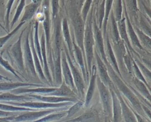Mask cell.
Returning a JSON list of instances; mask_svg holds the SVG:
<instances>
[{"instance_id":"obj_1","label":"cell","mask_w":151,"mask_h":122,"mask_svg":"<svg viewBox=\"0 0 151 122\" xmlns=\"http://www.w3.org/2000/svg\"><path fill=\"white\" fill-rule=\"evenodd\" d=\"M92 11L88 18L87 24L86 25V28H84V35L83 41L84 51H86V55L87 63V74L88 71L91 72V62L93 58V46L94 45V39L93 37L92 23Z\"/></svg>"},{"instance_id":"obj_2","label":"cell","mask_w":151,"mask_h":122,"mask_svg":"<svg viewBox=\"0 0 151 122\" xmlns=\"http://www.w3.org/2000/svg\"><path fill=\"white\" fill-rule=\"evenodd\" d=\"M106 64V66L108 67L107 70L110 72V75L111 78L113 79L115 84L119 88V90L124 95V96L127 98H128V100L131 103L133 107H134L137 111H140V109L142 108V107L137 97L133 94V93L130 91V90L125 85V84L117 76V75L116 74L115 71L113 70L112 67L110 66L109 63L107 62Z\"/></svg>"},{"instance_id":"obj_3","label":"cell","mask_w":151,"mask_h":122,"mask_svg":"<svg viewBox=\"0 0 151 122\" xmlns=\"http://www.w3.org/2000/svg\"><path fill=\"white\" fill-rule=\"evenodd\" d=\"M71 23L74 28L75 38L77 42V45L84 52L83 47V41H84V27L85 23L83 21L81 14L78 12L77 9H74L71 11Z\"/></svg>"},{"instance_id":"obj_4","label":"cell","mask_w":151,"mask_h":122,"mask_svg":"<svg viewBox=\"0 0 151 122\" xmlns=\"http://www.w3.org/2000/svg\"><path fill=\"white\" fill-rule=\"evenodd\" d=\"M65 57H67V61L68 62L69 67L70 68L74 84L75 87H76L77 91L80 97H83L84 94V90H85V85L84 81L83 80L82 76L79 72L78 70L74 66L73 64L71 59L70 57V54L68 52L67 50L65 48Z\"/></svg>"},{"instance_id":"obj_5","label":"cell","mask_w":151,"mask_h":122,"mask_svg":"<svg viewBox=\"0 0 151 122\" xmlns=\"http://www.w3.org/2000/svg\"><path fill=\"white\" fill-rule=\"evenodd\" d=\"M12 105L22 107H29L32 108H59L64 107L67 106L71 104L72 102H62L59 103H48L42 101H25L21 103H12V102H6Z\"/></svg>"},{"instance_id":"obj_6","label":"cell","mask_w":151,"mask_h":122,"mask_svg":"<svg viewBox=\"0 0 151 122\" xmlns=\"http://www.w3.org/2000/svg\"><path fill=\"white\" fill-rule=\"evenodd\" d=\"M25 29L22 31L17 42L12 45L9 52V55L12 56V58L15 62L19 69L22 71L24 70V65L23 54L21 49V37Z\"/></svg>"},{"instance_id":"obj_7","label":"cell","mask_w":151,"mask_h":122,"mask_svg":"<svg viewBox=\"0 0 151 122\" xmlns=\"http://www.w3.org/2000/svg\"><path fill=\"white\" fill-rule=\"evenodd\" d=\"M96 80L103 107L106 111H110L111 107L112 102L111 101V97L110 94L107 87H106L99 78L96 79Z\"/></svg>"},{"instance_id":"obj_8","label":"cell","mask_w":151,"mask_h":122,"mask_svg":"<svg viewBox=\"0 0 151 122\" xmlns=\"http://www.w3.org/2000/svg\"><path fill=\"white\" fill-rule=\"evenodd\" d=\"M28 37H29V32L27 33L25 37V43L24 45L23 57L24 58L25 64L27 69L29 70V71L31 72V73L32 75H34V76H36V71H35L32 52H31V48L29 43Z\"/></svg>"},{"instance_id":"obj_9","label":"cell","mask_w":151,"mask_h":122,"mask_svg":"<svg viewBox=\"0 0 151 122\" xmlns=\"http://www.w3.org/2000/svg\"><path fill=\"white\" fill-rule=\"evenodd\" d=\"M61 68L62 69L61 70L64 78L65 84L70 88H71L72 90H75L76 87L74 84L71 72L64 53H62V57L61 60Z\"/></svg>"},{"instance_id":"obj_10","label":"cell","mask_w":151,"mask_h":122,"mask_svg":"<svg viewBox=\"0 0 151 122\" xmlns=\"http://www.w3.org/2000/svg\"><path fill=\"white\" fill-rule=\"evenodd\" d=\"M95 56H96V59L97 61V68H98L99 74L100 76V80L106 87H111V86L112 85L111 84L112 82L107 72V69L106 67L105 66L101 58L99 57L97 51H95Z\"/></svg>"},{"instance_id":"obj_11","label":"cell","mask_w":151,"mask_h":122,"mask_svg":"<svg viewBox=\"0 0 151 122\" xmlns=\"http://www.w3.org/2000/svg\"><path fill=\"white\" fill-rule=\"evenodd\" d=\"M31 98H35L40 101L48 103H59L62 102H72L77 101V99L74 97H55V96H46L37 94H28Z\"/></svg>"},{"instance_id":"obj_12","label":"cell","mask_w":151,"mask_h":122,"mask_svg":"<svg viewBox=\"0 0 151 122\" xmlns=\"http://www.w3.org/2000/svg\"><path fill=\"white\" fill-rule=\"evenodd\" d=\"M92 28L93 29V32L94 39L96 42L97 48L100 52V54L101 58V59L104 60L105 63L106 64L108 61L106 58V54L104 49V44H103L102 34L100 29L99 28L97 24L96 23L95 21L94 22V25H93V27H92Z\"/></svg>"},{"instance_id":"obj_13","label":"cell","mask_w":151,"mask_h":122,"mask_svg":"<svg viewBox=\"0 0 151 122\" xmlns=\"http://www.w3.org/2000/svg\"><path fill=\"white\" fill-rule=\"evenodd\" d=\"M61 21L60 18L55 19L54 21V44L55 53L54 54L61 53V48L62 43L61 35Z\"/></svg>"},{"instance_id":"obj_14","label":"cell","mask_w":151,"mask_h":122,"mask_svg":"<svg viewBox=\"0 0 151 122\" xmlns=\"http://www.w3.org/2000/svg\"><path fill=\"white\" fill-rule=\"evenodd\" d=\"M56 90V88H47V87H38L36 88H18L11 90V93L14 94H19L22 93H39L48 95Z\"/></svg>"},{"instance_id":"obj_15","label":"cell","mask_w":151,"mask_h":122,"mask_svg":"<svg viewBox=\"0 0 151 122\" xmlns=\"http://www.w3.org/2000/svg\"><path fill=\"white\" fill-rule=\"evenodd\" d=\"M30 48L32 52V58H33V61L35 66V68L37 70V72L38 73L40 77L42 78V80H44L45 81L47 80L46 77H45L44 72H42V70L41 68V65H40V61L39 60V58L38 57L37 54L36 52V51L35 50L34 47V41H33V38H32V32H31L30 35Z\"/></svg>"},{"instance_id":"obj_16","label":"cell","mask_w":151,"mask_h":122,"mask_svg":"<svg viewBox=\"0 0 151 122\" xmlns=\"http://www.w3.org/2000/svg\"><path fill=\"white\" fill-rule=\"evenodd\" d=\"M40 47H41V54L42 58L43 64L44 65V75L47 77L46 78L51 82V76L49 72V69L47 60V55H46V47H45V38L44 33L42 34L41 37V41H40Z\"/></svg>"},{"instance_id":"obj_17","label":"cell","mask_w":151,"mask_h":122,"mask_svg":"<svg viewBox=\"0 0 151 122\" xmlns=\"http://www.w3.org/2000/svg\"><path fill=\"white\" fill-rule=\"evenodd\" d=\"M74 94L73 90L70 88L64 82H63L60 86L59 88H56V90L52 93L46 96H55V97H71Z\"/></svg>"},{"instance_id":"obj_18","label":"cell","mask_w":151,"mask_h":122,"mask_svg":"<svg viewBox=\"0 0 151 122\" xmlns=\"http://www.w3.org/2000/svg\"><path fill=\"white\" fill-rule=\"evenodd\" d=\"M44 20L43 22V26L44 29V35L45 41L47 43V46L49 47L50 45V14H49V8L47 6V4H46L44 7Z\"/></svg>"},{"instance_id":"obj_19","label":"cell","mask_w":151,"mask_h":122,"mask_svg":"<svg viewBox=\"0 0 151 122\" xmlns=\"http://www.w3.org/2000/svg\"><path fill=\"white\" fill-rule=\"evenodd\" d=\"M62 32L63 37L65 39V41L67 44L68 50L70 53L73 56V42L70 37V33L68 28V22L66 18H64L62 21Z\"/></svg>"},{"instance_id":"obj_20","label":"cell","mask_w":151,"mask_h":122,"mask_svg":"<svg viewBox=\"0 0 151 122\" xmlns=\"http://www.w3.org/2000/svg\"><path fill=\"white\" fill-rule=\"evenodd\" d=\"M94 69L93 70V74L90 81V83H89V86L88 88L87 89V94H86V101H85V105L86 107H87L90 101L91 100L93 97L94 92V90H95V85H96V67L94 66Z\"/></svg>"},{"instance_id":"obj_21","label":"cell","mask_w":151,"mask_h":122,"mask_svg":"<svg viewBox=\"0 0 151 122\" xmlns=\"http://www.w3.org/2000/svg\"><path fill=\"white\" fill-rule=\"evenodd\" d=\"M41 1H33L32 3H31L29 4H28V5H27L25 7V11H24V15L22 18V19H21V22H25L27 20L30 19L32 16L34 15L35 11H37L39 5H40V2Z\"/></svg>"},{"instance_id":"obj_22","label":"cell","mask_w":151,"mask_h":122,"mask_svg":"<svg viewBox=\"0 0 151 122\" xmlns=\"http://www.w3.org/2000/svg\"><path fill=\"white\" fill-rule=\"evenodd\" d=\"M30 101L31 98L28 95H16L10 93H5L0 94V101L9 102L11 101Z\"/></svg>"},{"instance_id":"obj_23","label":"cell","mask_w":151,"mask_h":122,"mask_svg":"<svg viewBox=\"0 0 151 122\" xmlns=\"http://www.w3.org/2000/svg\"><path fill=\"white\" fill-rule=\"evenodd\" d=\"M124 12H125V15L126 17V19H127V31L129 35V37L130 38L131 41L132 42L133 44L137 47V48H139L140 50H143V47H142L141 44L140 43L139 39H138V37H137V35L136 34V32L134 31V29H133L132 25L130 24V20L129 19L128 16L126 14V7H124Z\"/></svg>"},{"instance_id":"obj_24","label":"cell","mask_w":151,"mask_h":122,"mask_svg":"<svg viewBox=\"0 0 151 122\" xmlns=\"http://www.w3.org/2000/svg\"><path fill=\"white\" fill-rule=\"evenodd\" d=\"M61 54L54 55V70L55 72V81L57 85H61L62 83L61 68Z\"/></svg>"},{"instance_id":"obj_25","label":"cell","mask_w":151,"mask_h":122,"mask_svg":"<svg viewBox=\"0 0 151 122\" xmlns=\"http://www.w3.org/2000/svg\"><path fill=\"white\" fill-rule=\"evenodd\" d=\"M73 52H74L75 55L76 57L77 61L80 65V69L82 71L83 76L84 80H86V70L84 68V60H83V57L82 54L81 50L77 45V44H75V42H73Z\"/></svg>"},{"instance_id":"obj_26","label":"cell","mask_w":151,"mask_h":122,"mask_svg":"<svg viewBox=\"0 0 151 122\" xmlns=\"http://www.w3.org/2000/svg\"><path fill=\"white\" fill-rule=\"evenodd\" d=\"M39 86L38 85L35 84H29V83H0V91H7L12 90L15 88H19L21 87L25 86Z\"/></svg>"},{"instance_id":"obj_27","label":"cell","mask_w":151,"mask_h":122,"mask_svg":"<svg viewBox=\"0 0 151 122\" xmlns=\"http://www.w3.org/2000/svg\"><path fill=\"white\" fill-rule=\"evenodd\" d=\"M117 28H119L118 31H119V36L121 37V38L122 39L124 40V42H126V43L129 46V48L132 49V47H130V42H129V38L127 37V28H126V26L124 18H123V19L122 18L121 20L118 22V27Z\"/></svg>"},{"instance_id":"obj_28","label":"cell","mask_w":151,"mask_h":122,"mask_svg":"<svg viewBox=\"0 0 151 122\" xmlns=\"http://www.w3.org/2000/svg\"><path fill=\"white\" fill-rule=\"evenodd\" d=\"M106 43H107V55L109 56V61H110L111 64L112 65L114 70H115L116 72H118L120 74V71H119V69L118 67V64L117 62L116 56L114 54L110 42L108 37L107 38Z\"/></svg>"},{"instance_id":"obj_29","label":"cell","mask_w":151,"mask_h":122,"mask_svg":"<svg viewBox=\"0 0 151 122\" xmlns=\"http://www.w3.org/2000/svg\"><path fill=\"white\" fill-rule=\"evenodd\" d=\"M133 84H134L135 87H136V89L141 94H142L145 97V98H147L149 100V101L150 102V92L147 89L146 85L143 82H142L141 81L139 80L137 78H135L133 80Z\"/></svg>"},{"instance_id":"obj_30","label":"cell","mask_w":151,"mask_h":122,"mask_svg":"<svg viewBox=\"0 0 151 122\" xmlns=\"http://www.w3.org/2000/svg\"><path fill=\"white\" fill-rule=\"evenodd\" d=\"M136 32H137L139 37V42L141 41L142 44H143L145 47H146L149 50L150 49V38L147 36L145 33L143 32L142 30L139 28H136Z\"/></svg>"},{"instance_id":"obj_31","label":"cell","mask_w":151,"mask_h":122,"mask_svg":"<svg viewBox=\"0 0 151 122\" xmlns=\"http://www.w3.org/2000/svg\"><path fill=\"white\" fill-rule=\"evenodd\" d=\"M55 110H45V111H40L38 112H32V113H28L23 115L22 116H21L20 118L21 119H30V118H37L39 117H41L44 115H45L46 114L50 113L51 111H54Z\"/></svg>"},{"instance_id":"obj_32","label":"cell","mask_w":151,"mask_h":122,"mask_svg":"<svg viewBox=\"0 0 151 122\" xmlns=\"http://www.w3.org/2000/svg\"><path fill=\"white\" fill-rule=\"evenodd\" d=\"M106 10L104 12V22H103V32H104V36H106V26L107 24V20L109 18V15L111 9V7L112 5L113 1H106Z\"/></svg>"},{"instance_id":"obj_33","label":"cell","mask_w":151,"mask_h":122,"mask_svg":"<svg viewBox=\"0 0 151 122\" xmlns=\"http://www.w3.org/2000/svg\"><path fill=\"white\" fill-rule=\"evenodd\" d=\"M117 4L114 6V12H113V16L114 19L116 22H119L122 19V1H116Z\"/></svg>"},{"instance_id":"obj_34","label":"cell","mask_w":151,"mask_h":122,"mask_svg":"<svg viewBox=\"0 0 151 122\" xmlns=\"http://www.w3.org/2000/svg\"><path fill=\"white\" fill-rule=\"evenodd\" d=\"M0 110L5 111H31L32 110L30 108H27L22 107L14 106L12 105H7L2 103H0Z\"/></svg>"},{"instance_id":"obj_35","label":"cell","mask_w":151,"mask_h":122,"mask_svg":"<svg viewBox=\"0 0 151 122\" xmlns=\"http://www.w3.org/2000/svg\"><path fill=\"white\" fill-rule=\"evenodd\" d=\"M25 22H20L19 24L10 33H9L8 35L3 37H1L0 38V50L1 48L2 47V46L4 45V44L14 35L15 34L17 31L20 28V27H21V26L24 24Z\"/></svg>"},{"instance_id":"obj_36","label":"cell","mask_w":151,"mask_h":122,"mask_svg":"<svg viewBox=\"0 0 151 122\" xmlns=\"http://www.w3.org/2000/svg\"><path fill=\"white\" fill-rule=\"evenodd\" d=\"M111 24H112L113 35L116 44H117L120 41V36H119V31H118L117 25L116 24V21L114 19L113 13L111 15Z\"/></svg>"},{"instance_id":"obj_37","label":"cell","mask_w":151,"mask_h":122,"mask_svg":"<svg viewBox=\"0 0 151 122\" xmlns=\"http://www.w3.org/2000/svg\"><path fill=\"white\" fill-rule=\"evenodd\" d=\"M104 3H105V1H103L102 3L100 5V6L99 7V9H98L97 18H98V23L99 24V25L98 26V27L99 29H100L101 28L102 23H103L104 17V12H105Z\"/></svg>"},{"instance_id":"obj_38","label":"cell","mask_w":151,"mask_h":122,"mask_svg":"<svg viewBox=\"0 0 151 122\" xmlns=\"http://www.w3.org/2000/svg\"><path fill=\"white\" fill-rule=\"evenodd\" d=\"M136 62L137 67L139 68V70L140 71L142 75H145L146 76V78L148 79V80L150 81V71L149 70H148L144 65H143L138 60H134Z\"/></svg>"},{"instance_id":"obj_39","label":"cell","mask_w":151,"mask_h":122,"mask_svg":"<svg viewBox=\"0 0 151 122\" xmlns=\"http://www.w3.org/2000/svg\"><path fill=\"white\" fill-rule=\"evenodd\" d=\"M24 6H25V1H21L19 5L18 6V7L17 8V11H16V12L14 17L13 20L11 24V27H12V26L14 25V24L18 21V18L20 16V14L23 9Z\"/></svg>"},{"instance_id":"obj_40","label":"cell","mask_w":151,"mask_h":122,"mask_svg":"<svg viewBox=\"0 0 151 122\" xmlns=\"http://www.w3.org/2000/svg\"><path fill=\"white\" fill-rule=\"evenodd\" d=\"M133 70L134 72V74L137 77V79H138L139 80L141 81L142 82H143L145 85H147V81L145 80L144 76L142 75V74L141 73L140 71L139 70V68L137 67L136 62H134V60H133Z\"/></svg>"},{"instance_id":"obj_41","label":"cell","mask_w":151,"mask_h":122,"mask_svg":"<svg viewBox=\"0 0 151 122\" xmlns=\"http://www.w3.org/2000/svg\"><path fill=\"white\" fill-rule=\"evenodd\" d=\"M0 64L6 70L10 71L11 72H12L15 77H17V78H19V76L17 74L15 71L14 70V69L9 64V63L6 61L5 60L1 55H0Z\"/></svg>"},{"instance_id":"obj_42","label":"cell","mask_w":151,"mask_h":122,"mask_svg":"<svg viewBox=\"0 0 151 122\" xmlns=\"http://www.w3.org/2000/svg\"><path fill=\"white\" fill-rule=\"evenodd\" d=\"M91 2H92L91 1H86L85 3L84 4V6L82 8V12H81V18H82V19H83V21H84V23H85L86 18H87V16L88 11L90 9V7Z\"/></svg>"},{"instance_id":"obj_43","label":"cell","mask_w":151,"mask_h":122,"mask_svg":"<svg viewBox=\"0 0 151 122\" xmlns=\"http://www.w3.org/2000/svg\"><path fill=\"white\" fill-rule=\"evenodd\" d=\"M83 104V102L82 101H78L76 104H74L71 107V108L68 111V115L71 116L74 114H75L77 111H78L80 108L82 107Z\"/></svg>"},{"instance_id":"obj_44","label":"cell","mask_w":151,"mask_h":122,"mask_svg":"<svg viewBox=\"0 0 151 122\" xmlns=\"http://www.w3.org/2000/svg\"><path fill=\"white\" fill-rule=\"evenodd\" d=\"M140 24L141 27L143 28V32H146L148 36L150 37V25H147L146 22V20L143 18V17L140 18Z\"/></svg>"},{"instance_id":"obj_45","label":"cell","mask_w":151,"mask_h":122,"mask_svg":"<svg viewBox=\"0 0 151 122\" xmlns=\"http://www.w3.org/2000/svg\"><path fill=\"white\" fill-rule=\"evenodd\" d=\"M52 17L54 19L57 17V14L58 12L59 5L58 1H52Z\"/></svg>"},{"instance_id":"obj_46","label":"cell","mask_w":151,"mask_h":122,"mask_svg":"<svg viewBox=\"0 0 151 122\" xmlns=\"http://www.w3.org/2000/svg\"><path fill=\"white\" fill-rule=\"evenodd\" d=\"M14 2V1H9L8 3L7 4V11H6V14L5 17L6 19V27H8V24H9V12L11 11V8L12 5V3Z\"/></svg>"},{"instance_id":"obj_47","label":"cell","mask_w":151,"mask_h":122,"mask_svg":"<svg viewBox=\"0 0 151 122\" xmlns=\"http://www.w3.org/2000/svg\"><path fill=\"white\" fill-rule=\"evenodd\" d=\"M7 80L8 81H11V80L8 79L7 77H4L2 75H1L0 74V80Z\"/></svg>"},{"instance_id":"obj_48","label":"cell","mask_w":151,"mask_h":122,"mask_svg":"<svg viewBox=\"0 0 151 122\" xmlns=\"http://www.w3.org/2000/svg\"><path fill=\"white\" fill-rule=\"evenodd\" d=\"M5 114H6V113L5 112H4V111L0 110V115H5Z\"/></svg>"},{"instance_id":"obj_49","label":"cell","mask_w":151,"mask_h":122,"mask_svg":"<svg viewBox=\"0 0 151 122\" xmlns=\"http://www.w3.org/2000/svg\"><path fill=\"white\" fill-rule=\"evenodd\" d=\"M0 26H1V28H3V29H4L5 31H6V29H5V28L3 27V26H2V25L1 24H0Z\"/></svg>"}]
</instances>
